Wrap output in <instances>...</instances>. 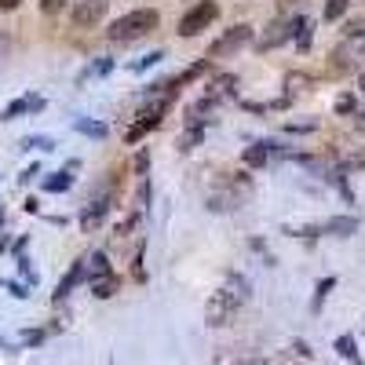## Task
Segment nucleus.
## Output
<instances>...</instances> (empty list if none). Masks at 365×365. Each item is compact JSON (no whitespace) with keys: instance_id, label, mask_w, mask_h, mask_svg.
I'll return each instance as SVG.
<instances>
[{"instance_id":"423d86ee","label":"nucleus","mask_w":365,"mask_h":365,"mask_svg":"<svg viewBox=\"0 0 365 365\" xmlns=\"http://www.w3.org/2000/svg\"><path fill=\"white\" fill-rule=\"evenodd\" d=\"M216 15H220V8L212 4V0H201V4H194L187 15L179 19V34L182 37H197L201 29H208L212 22H216Z\"/></svg>"},{"instance_id":"9d476101","label":"nucleus","mask_w":365,"mask_h":365,"mask_svg":"<svg viewBox=\"0 0 365 365\" xmlns=\"http://www.w3.org/2000/svg\"><path fill=\"white\" fill-rule=\"evenodd\" d=\"M84 270H88V259H81V263H73V270L66 274V278H63V282H58V292H55V299H66V296H70V289H73V285H77V282L84 278Z\"/></svg>"},{"instance_id":"f8f14e48","label":"nucleus","mask_w":365,"mask_h":365,"mask_svg":"<svg viewBox=\"0 0 365 365\" xmlns=\"http://www.w3.org/2000/svg\"><path fill=\"white\" fill-rule=\"evenodd\" d=\"M70 187H73V172H70V168H63V172H55L51 179H44V190H51V194L70 190Z\"/></svg>"},{"instance_id":"9b49d317","label":"nucleus","mask_w":365,"mask_h":365,"mask_svg":"<svg viewBox=\"0 0 365 365\" xmlns=\"http://www.w3.org/2000/svg\"><path fill=\"white\" fill-rule=\"evenodd\" d=\"M41 106H44V99H37V96H26V99L11 103L4 113H0V120H11V117H19V113H26V110H41Z\"/></svg>"},{"instance_id":"f257e3e1","label":"nucleus","mask_w":365,"mask_h":365,"mask_svg":"<svg viewBox=\"0 0 365 365\" xmlns=\"http://www.w3.org/2000/svg\"><path fill=\"white\" fill-rule=\"evenodd\" d=\"M175 91H179V84H175V81H168V84L158 91V96L139 110V120H135V125L128 128V135H125L128 143H139L150 128H158V125H161L165 113H168V106H172V99H175Z\"/></svg>"},{"instance_id":"0eeeda50","label":"nucleus","mask_w":365,"mask_h":365,"mask_svg":"<svg viewBox=\"0 0 365 365\" xmlns=\"http://www.w3.org/2000/svg\"><path fill=\"white\" fill-rule=\"evenodd\" d=\"M249 37H252V26H234L227 37H220L216 44L208 48V58H220V55H230V51H237L241 44H249Z\"/></svg>"},{"instance_id":"a211bd4d","label":"nucleus","mask_w":365,"mask_h":365,"mask_svg":"<svg viewBox=\"0 0 365 365\" xmlns=\"http://www.w3.org/2000/svg\"><path fill=\"white\" fill-rule=\"evenodd\" d=\"M63 8H66V0H41V11L44 15H58Z\"/></svg>"},{"instance_id":"20e7f679","label":"nucleus","mask_w":365,"mask_h":365,"mask_svg":"<svg viewBox=\"0 0 365 365\" xmlns=\"http://www.w3.org/2000/svg\"><path fill=\"white\" fill-rule=\"evenodd\" d=\"M358 66H365V26H351L347 41L332 51V70L336 73H347V70H358Z\"/></svg>"},{"instance_id":"f3484780","label":"nucleus","mask_w":365,"mask_h":365,"mask_svg":"<svg viewBox=\"0 0 365 365\" xmlns=\"http://www.w3.org/2000/svg\"><path fill=\"white\" fill-rule=\"evenodd\" d=\"M77 128H81V132H88V135H96V139H103V135H106V128H103V125H91V120H77Z\"/></svg>"},{"instance_id":"aec40b11","label":"nucleus","mask_w":365,"mask_h":365,"mask_svg":"<svg viewBox=\"0 0 365 365\" xmlns=\"http://www.w3.org/2000/svg\"><path fill=\"white\" fill-rule=\"evenodd\" d=\"M22 4V0H0V11H15Z\"/></svg>"},{"instance_id":"4468645a","label":"nucleus","mask_w":365,"mask_h":365,"mask_svg":"<svg viewBox=\"0 0 365 365\" xmlns=\"http://www.w3.org/2000/svg\"><path fill=\"white\" fill-rule=\"evenodd\" d=\"M267 158H270V146H267V143H256L249 154H245V165H263Z\"/></svg>"},{"instance_id":"dca6fc26","label":"nucleus","mask_w":365,"mask_h":365,"mask_svg":"<svg viewBox=\"0 0 365 365\" xmlns=\"http://www.w3.org/2000/svg\"><path fill=\"white\" fill-rule=\"evenodd\" d=\"M336 351H340L344 358H351V361L358 358V351H354V340H351V336H340V340H336Z\"/></svg>"},{"instance_id":"39448f33","label":"nucleus","mask_w":365,"mask_h":365,"mask_svg":"<svg viewBox=\"0 0 365 365\" xmlns=\"http://www.w3.org/2000/svg\"><path fill=\"white\" fill-rule=\"evenodd\" d=\"M88 282H91V292H96L99 299H106V296L117 292V274L110 270V263H106L103 252H96V256L88 259Z\"/></svg>"},{"instance_id":"1a4fd4ad","label":"nucleus","mask_w":365,"mask_h":365,"mask_svg":"<svg viewBox=\"0 0 365 365\" xmlns=\"http://www.w3.org/2000/svg\"><path fill=\"white\" fill-rule=\"evenodd\" d=\"M106 208H110V197L103 194L99 201H91V208H84V216H81V227H84V230H91V227H96V223H99V220L106 216Z\"/></svg>"},{"instance_id":"6ab92c4d","label":"nucleus","mask_w":365,"mask_h":365,"mask_svg":"<svg viewBox=\"0 0 365 365\" xmlns=\"http://www.w3.org/2000/svg\"><path fill=\"white\" fill-rule=\"evenodd\" d=\"M22 146H41V150H51V139H26Z\"/></svg>"},{"instance_id":"412c9836","label":"nucleus","mask_w":365,"mask_h":365,"mask_svg":"<svg viewBox=\"0 0 365 365\" xmlns=\"http://www.w3.org/2000/svg\"><path fill=\"white\" fill-rule=\"evenodd\" d=\"M8 48H11V41H8L4 34H0V58H4V55H8Z\"/></svg>"},{"instance_id":"2eb2a0df","label":"nucleus","mask_w":365,"mask_h":365,"mask_svg":"<svg viewBox=\"0 0 365 365\" xmlns=\"http://www.w3.org/2000/svg\"><path fill=\"white\" fill-rule=\"evenodd\" d=\"M325 230L329 234H351V230H358V223L354 220H332V223H325Z\"/></svg>"},{"instance_id":"f03ea898","label":"nucleus","mask_w":365,"mask_h":365,"mask_svg":"<svg viewBox=\"0 0 365 365\" xmlns=\"http://www.w3.org/2000/svg\"><path fill=\"white\" fill-rule=\"evenodd\" d=\"M245 296H249V285L237 282V278H230L216 296L208 299V325H227V322L234 318V311L245 303Z\"/></svg>"},{"instance_id":"ddd939ff","label":"nucleus","mask_w":365,"mask_h":365,"mask_svg":"<svg viewBox=\"0 0 365 365\" xmlns=\"http://www.w3.org/2000/svg\"><path fill=\"white\" fill-rule=\"evenodd\" d=\"M351 0H325V22H336L344 11H347Z\"/></svg>"},{"instance_id":"6e6552de","label":"nucleus","mask_w":365,"mask_h":365,"mask_svg":"<svg viewBox=\"0 0 365 365\" xmlns=\"http://www.w3.org/2000/svg\"><path fill=\"white\" fill-rule=\"evenodd\" d=\"M106 11V0H77V11H73V22L77 26H96Z\"/></svg>"},{"instance_id":"4be33fe9","label":"nucleus","mask_w":365,"mask_h":365,"mask_svg":"<svg viewBox=\"0 0 365 365\" xmlns=\"http://www.w3.org/2000/svg\"><path fill=\"white\" fill-rule=\"evenodd\" d=\"M358 88H361V96H365V73H361V81H358Z\"/></svg>"},{"instance_id":"7ed1b4c3","label":"nucleus","mask_w":365,"mask_h":365,"mask_svg":"<svg viewBox=\"0 0 365 365\" xmlns=\"http://www.w3.org/2000/svg\"><path fill=\"white\" fill-rule=\"evenodd\" d=\"M150 29H158V11L154 8H139V11H128L125 19H117L110 26V41L132 44V41H143Z\"/></svg>"}]
</instances>
